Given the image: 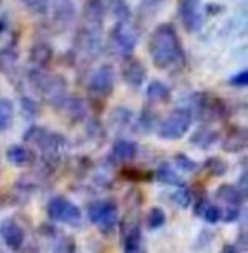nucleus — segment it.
<instances>
[{
	"label": "nucleus",
	"mask_w": 248,
	"mask_h": 253,
	"mask_svg": "<svg viewBox=\"0 0 248 253\" xmlns=\"http://www.w3.org/2000/svg\"><path fill=\"white\" fill-rule=\"evenodd\" d=\"M195 116L188 108H177L158 125V137L165 141H179L189 132Z\"/></svg>",
	"instance_id": "0eeeda50"
},
{
	"label": "nucleus",
	"mask_w": 248,
	"mask_h": 253,
	"mask_svg": "<svg viewBox=\"0 0 248 253\" xmlns=\"http://www.w3.org/2000/svg\"><path fill=\"white\" fill-rule=\"evenodd\" d=\"M174 163L181 172H186V173H195L196 170L199 169L198 162H195V160L189 158V156L182 155V153H179V155L174 156Z\"/></svg>",
	"instance_id": "c9c22d12"
},
{
	"label": "nucleus",
	"mask_w": 248,
	"mask_h": 253,
	"mask_svg": "<svg viewBox=\"0 0 248 253\" xmlns=\"http://www.w3.org/2000/svg\"><path fill=\"white\" fill-rule=\"evenodd\" d=\"M122 177L132 182H144V180H153V172H144V170L125 169L122 170Z\"/></svg>",
	"instance_id": "4c0bfd02"
},
{
	"label": "nucleus",
	"mask_w": 248,
	"mask_h": 253,
	"mask_svg": "<svg viewBox=\"0 0 248 253\" xmlns=\"http://www.w3.org/2000/svg\"><path fill=\"white\" fill-rule=\"evenodd\" d=\"M7 30H9V14H7V11L0 9V35L5 33Z\"/></svg>",
	"instance_id": "79ce46f5"
},
{
	"label": "nucleus",
	"mask_w": 248,
	"mask_h": 253,
	"mask_svg": "<svg viewBox=\"0 0 248 253\" xmlns=\"http://www.w3.org/2000/svg\"><path fill=\"white\" fill-rule=\"evenodd\" d=\"M115 82H116V71L111 64H101L92 71L91 78H89L87 90L92 99H99L104 101L115 90Z\"/></svg>",
	"instance_id": "6e6552de"
},
{
	"label": "nucleus",
	"mask_w": 248,
	"mask_h": 253,
	"mask_svg": "<svg viewBox=\"0 0 248 253\" xmlns=\"http://www.w3.org/2000/svg\"><path fill=\"white\" fill-rule=\"evenodd\" d=\"M167 224V213L160 207H151L146 213V227L149 231H158Z\"/></svg>",
	"instance_id": "473e14b6"
},
{
	"label": "nucleus",
	"mask_w": 248,
	"mask_h": 253,
	"mask_svg": "<svg viewBox=\"0 0 248 253\" xmlns=\"http://www.w3.org/2000/svg\"><path fill=\"white\" fill-rule=\"evenodd\" d=\"M120 73H122L123 82H125L132 90H139L144 85L146 77H148V70L143 64V61L134 56L123 57L122 66H120Z\"/></svg>",
	"instance_id": "ddd939ff"
},
{
	"label": "nucleus",
	"mask_w": 248,
	"mask_h": 253,
	"mask_svg": "<svg viewBox=\"0 0 248 253\" xmlns=\"http://www.w3.org/2000/svg\"><path fill=\"white\" fill-rule=\"evenodd\" d=\"M229 84L236 88H245L248 85V71L247 70L238 71L236 75H233V77L229 78Z\"/></svg>",
	"instance_id": "ea45409f"
},
{
	"label": "nucleus",
	"mask_w": 248,
	"mask_h": 253,
	"mask_svg": "<svg viewBox=\"0 0 248 253\" xmlns=\"http://www.w3.org/2000/svg\"><path fill=\"white\" fill-rule=\"evenodd\" d=\"M0 253H7V252H5V250H4V248H0Z\"/></svg>",
	"instance_id": "c03bdc74"
},
{
	"label": "nucleus",
	"mask_w": 248,
	"mask_h": 253,
	"mask_svg": "<svg viewBox=\"0 0 248 253\" xmlns=\"http://www.w3.org/2000/svg\"><path fill=\"white\" fill-rule=\"evenodd\" d=\"M195 213H196V217H201L203 220L208 222V224H217V222L222 220V208L215 203H210L205 198L196 201Z\"/></svg>",
	"instance_id": "393cba45"
},
{
	"label": "nucleus",
	"mask_w": 248,
	"mask_h": 253,
	"mask_svg": "<svg viewBox=\"0 0 248 253\" xmlns=\"http://www.w3.org/2000/svg\"><path fill=\"white\" fill-rule=\"evenodd\" d=\"M203 169L208 172V175L212 177H224L229 170V165L224 158L220 156H210L205 163H203Z\"/></svg>",
	"instance_id": "2f4dec72"
},
{
	"label": "nucleus",
	"mask_w": 248,
	"mask_h": 253,
	"mask_svg": "<svg viewBox=\"0 0 248 253\" xmlns=\"http://www.w3.org/2000/svg\"><path fill=\"white\" fill-rule=\"evenodd\" d=\"M0 73L4 75L18 90H21L23 75L19 68V52L14 43L2 47L0 49Z\"/></svg>",
	"instance_id": "f8f14e48"
},
{
	"label": "nucleus",
	"mask_w": 248,
	"mask_h": 253,
	"mask_svg": "<svg viewBox=\"0 0 248 253\" xmlns=\"http://www.w3.org/2000/svg\"><path fill=\"white\" fill-rule=\"evenodd\" d=\"M0 238L11 252H19L25 246L26 232L16 218H4L0 222Z\"/></svg>",
	"instance_id": "2eb2a0df"
},
{
	"label": "nucleus",
	"mask_w": 248,
	"mask_h": 253,
	"mask_svg": "<svg viewBox=\"0 0 248 253\" xmlns=\"http://www.w3.org/2000/svg\"><path fill=\"white\" fill-rule=\"evenodd\" d=\"M5 158L16 169H30V167H33L37 163L35 149L25 144H12L11 148H7Z\"/></svg>",
	"instance_id": "f3484780"
},
{
	"label": "nucleus",
	"mask_w": 248,
	"mask_h": 253,
	"mask_svg": "<svg viewBox=\"0 0 248 253\" xmlns=\"http://www.w3.org/2000/svg\"><path fill=\"white\" fill-rule=\"evenodd\" d=\"M52 253H77V245L71 236H59L54 243V252Z\"/></svg>",
	"instance_id": "e433bc0d"
},
{
	"label": "nucleus",
	"mask_w": 248,
	"mask_h": 253,
	"mask_svg": "<svg viewBox=\"0 0 248 253\" xmlns=\"http://www.w3.org/2000/svg\"><path fill=\"white\" fill-rule=\"evenodd\" d=\"M14 102L7 97H0V134H4L5 130L11 128L12 123H14Z\"/></svg>",
	"instance_id": "cd10ccee"
},
{
	"label": "nucleus",
	"mask_w": 248,
	"mask_h": 253,
	"mask_svg": "<svg viewBox=\"0 0 248 253\" xmlns=\"http://www.w3.org/2000/svg\"><path fill=\"white\" fill-rule=\"evenodd\" d=\"M153 179H156L160 184H165V186H174V187H182L186 186L184 179L179 175L174 170V167L170 163H161L156 169V172H153Z\"/></svg>",
	"instance_id": "bb28decb"
},
{
	"label": "nucleus",
	"mask_w": 248,
	"mask_h": 253,
	"mask_svg": "<svg viewBox=\"0 0 248 253\" xmlns=\"http://www.w3.org/2000/svg\"><path fill=\"white\" fill-rule=\"evenodd\" d=\"M87 217L104 234H111L120 220L118 205L113 200H96L87 207Z\"/></svg>",
	"instance_id": "39448f33"
},
{
	"label": "nucleus",
	"mask_w": 248,
	"mask_h": 253,
	"mask_svg": "<svg viewBox=\"0 0 248 253\" xmlns=\"http://www.w3.org/2000/svg\"><path fill=\"white\" fill-rule=\"evenodd\" d=\"M108 11L116 21H130V5L127 0H108Z\"/></svg>",
	"instance_id": "c756f323"
},
{
	"label": "nucleus",
	"mask_w": 248,
	"mask_h": 253,
	"mask_svg": "<svg viewBox=\"0 0 248 253\" xmlns=\"http://www.w3.org/2000/svg\"><path fill=\"white\" fill-rule=\"evenodd\" d=\"M139 155V146L137 142L129 139H118L113 142L111 151H109V162L111 163H129L137 158Z\"/></svg>",
	"instance_id": "a211bd4d"
},
{
	"label": "nucleus",
	"mask_w": 248,
	"mask_h": 253,
	"mask_svg": "<svg viewBox=\"0 0 248 253\" xmlns=\"http://www.w3.org/2000/svg\"><path fill=\"white\" fill-rule=\"evenodd\" d=\"M98 26L82 25V28L75 35V50L87 59H94L102 50V37Z\"/></svg>",
	"instance_id": "9d476101"
},
{
	"label": "nucleus",
	"mask_w": 248,
	"mask_h": 253,
	"mask_svg": "<svg viewBox=\"0 0 248 253\" xmlns=\"http://www.w3.org/2000/svg\"><path fill=\"white\" fill-rule=\"evenodd\" d=\"M54 21L61 26L66 28L68 25H71L75 19V4L73 0H54Z\"/></svg>",
	"instance_id": "b1692460"
},
{
	"label": "nucleus",
	"mask_w": 248,
	"mask_h": 253,
	"mask_svg": "<svg viewBox=\"0 0 248 253\" xmlns=\"http://www.w3.org/2000/svg\"><path fill=\"white\" fill-rule=\"evenodd\" d=\"M139 42V32L130 21H116L109 32V49L120 57L132 56Z\"/></svg>",
	"instance_id": "423d86ee"
},
{
	"label": "nucleus",
	"mask_w": 248,
	"mask_h": 253,
	"mask_svg": "<svg viewBox=\"0 0 248 253\" xmlns=\"http://www.w3.org/2000/svg\"><path fill=\"white\" fill-rule=\"evenodd\" d=\"M154 122H156V118H154V113L144 109L143 116H139V118H137V128H141L143 132H149V130H153Z\"/></svg>",
	"instance_id": "58836bf2"
},
{
	"label": "nucleus",
	"mask_w": 248,
	"mask_h": 253,
	"mask_svg": "<svg viewBox=\"0 0 248 253\" xmlns=\"http://www.w3.org/2000/svg\"><path fill=\"white\" fill-rule=\"evenodd\" d=\"M215 198L226 203V207H241L245 203L247 193L241 191L236 184H222V186L217 187Z\"/></svg>",
	"instance_id": "aec40b11"
},
{
	"label": "nucleus",
	"mask_w": 248,
	"mask_h": 253,
	"mask_svg": "<svg viewBox=\"0 0 248 253\" xmlns=\"http://www.w3.org/2000/svg\"><path fill=\"white\" fill-rule=\"evenodd\" d=\"M106 7L102 0H87L84 5V25L102 28Z\"/></svg>",
	"instance_id": "5701e85b"
},
{
	"label": "nucleus",
	"mask_w": 248,
	"mask_h": 253,
	"mask_svg": "<svg viewBox=\"0 0 248 253\" xmlns=\"http://www.w3.org/2000/svg\"><path fill=\"white\" fill-rule=\"evenodd\" d=\"M23 141L39 149L40 155H42V162L56 163V165L61 163V156H63V151L68 146L66 137L39 125L30 126L23 135Z\"/></svg>",
	"instance_id": "7ed1b4c3"
},
{
	"label": "nucleus",
	"mask_w": 248,
	"mask_h": 253,
	"mask_svg": "<svg viewBox=\"0 0 248 253\" xmlns=\"http://www.w3.org/2000/svg\"><path fill=\"white\" fill-rule=\"evenodd\" d=\"M191 115L199 118L201 122L212 123L229 116V106L219 95L208 92H196L191 97Z\"/></svg>",
	"instance_id": "20e7f679"
},
{
	"label": "nucleus",
	"mask_w": 248,
	"mask_h": 253,
	"mask_svg": "<svg viewBox=\"0 0 248 253\" xmlns=\"http://www.w3.org/2000/svg\"><path fill=\"white\" fill-rule=\"evenodd\" d=\"M123 241V253H148V246L143 238V229L137 218V213H129L125 220L120 224Z\"/></svg>",
	"instance_id": "1a4fd4ad"
},
{
	"label": "nucleus",
	"mask_w": 248,
	"mask_h": 253,
	"mask_svg": "<svg viewBox=\"0 0 248 253\" xmlns=\"http://www.w3.org/2000/svg\"><path fill=\"white\" fill-rule=\"evenodd\" d=\"M26 7V11L32 12L33 16H44L49 12L50 0H19Z\"/></svg>",
	"instance_id": "f704fd0d"
},
{
	"label": "nucleus",
	"mask_w": 248,
	"mask_h": 253,
	"mask_svg": "<svg viewBox=\"0 0 248 253\" xmlns=\"http://www.w3.org/2000/svg\"><path fill=\"white\" fill-rule=\"evenodd\" d=\"M179 18L186 32H199L203 26V11L199 0H179Z\"/></svg>",
	"instance_id": "4468645a"
},
{
	"label": "nucleus",
	"mask_w": 248,
	"mask_h": 253,
	"mask_svg": "<svg viewBox=\"0 0 248 253\" xmlns=\"http://www.w3.org/2000/svg\"><path fill=\"white\" fill-rule=\"evenodd\" d=\"M240 217H241V207H226V210H222L224 222H236Z\"/></svg>",
	"instance_id": "a19ab883"
},
{
	"label": "nucleus",
	"mask_w": 248,
	"mask_h": 253,
	"mask_svg": "<svg viewBox=\"0 0 248 253\" xmlns=\"http://www.w3.org/2000/svg\"><path fill=\"white\" fill-rule=\"evenodd\" d=\"M54 57V49L50 43L47 42H39L30 49V64L32 68H42V70H47V66L50 64Z\"/></svg>",
	"instance_id": "4be33fe9"
},
{
	"label": "nucleus",
	"mask_w": 248,
	"mask_h": 253,
	"mask_svg": "<svg viewBox=\"0 0 248 253\" xmlns=\"http://www.w3.org/2000/svg\"><path fill=\"white\" fill-rule=\"evenodd\" d=\"M109 122H111V125L115 128H127L134 122V113L130 109L123 108V106H118L109 115Z\"/></svg>",
	"instance_id": "c85d7f7f"
},
{
	"label": "nucleus",
	"mask_w": 248,
	"mask_h": 253,
	"mask_svg": "<svg viewBox=\"0 0 248 253\" xmlns=\"http://www.w3.org/2000/svg\"><path fill=\"white\" fill-rule=\"evenodd\" d=\"M57 111L61 115H64L68 120H71L73 123H80V122H85L89 118V104L84 101L82 97H77V95H68L64 99L63 104L57 108Z\"/></svg>",
	"instance_id": "dca6fc26"
},
{
	"label": "nucleus",
	"mask_w": 248,
	"mask_h": 253,
	"mask_svg": "<svg viewBox=\"0 0 248 253\" xmlns=\"http://www.w3.org/2000/svg\"><path fill=\"white\" fill-rule=\"evenodd\" d=\"M170 200L174 205H177L179 208H188L193 203V193L191 189H188L186 186L177 187L174 193L170 194Z\"/></svg>",
	"instance_id": "72a5a7b5"
},
{
	"label": "nucleus",
	"mask_w": 248,
	"mask_h": 253,
	"mask_svg": "<svg viewBox=\"0 0 248 253\" xmlns=\"http://www.w3.org/2000/svg\"><path fill=\"white\" fill-rule=\"evenodd\" d=\"M154 2H160V0H154Z\"/></svg>",
	"instance_id": "a18cd8bd"
},
{
	"label": "nucleus",
	"mask_w": 248,
	"mask_h": 253,
	"mask_svg": "<svg viewBox=\"0 0 248 253\" xmlns=\"http://www.w3.org/2000/svg\"><path fill=\"white\" fill-rule=\"evenodd\" d=\"M146 97L151 104H167L172 99V90L165 82L153 80L146 87Z\"/></svg>",
	"instance_id": "a878e982"
},
{
	"label": "nucleus",
	"mask_w": 248,
	"mask_h": 253,
	"mask_svg": "<svg viewBox=\"0 0 248 253\" xmlns=\"http://www.w3.org/2000/svg\"><path fill=\"white\" fill-rule=\"evenodd\" d=\"M47 215L50 220L59 222V224L73 225L78 224L82 218V210L71 200L64 196H54L47 203Z\"/></svg>",
	"instance_id": "9b49d317"
},
{
	"label": "nucleus",
	"mask_w": 248,
	"mask_h": 253,
	"mask_svg": "<svg viewBox=\"0 0 248 253\" xmlns=\"http://www.w3.org/2000/svg\"><path fill=\"white\" fill-rule=\"evenodd\" d=\"M148 52L158 70L174 71L184 66V49L174 25L161 23L153 30L148 40Z\"/></svg>",
	"instance_id": "f257e3e1"
},
{
	"label": "nucleus",
	"mask_w": 248,
	"mask_h": 253,
	"mask_svg": "<svg viewBox=\"0 0 248 253\" xmlns=\"http://www.w3.org/2000/svg\"><path fill=\"white\" fill-rule=\"evenodd\" d=\"M247 128L243 126H233L229 132L226 134V137L220 139V146L226 153H241L247 148Z\"/></svg>",
	"instance_id": "6ab92c4d"
},
{
	"label": "nucleus",
	"mask_w": 248,
	"mask_h": 253,
	"mask_svg": "<svg viewBox=\"0 0 248 253\" xmlns=\"http://www.w3.org/2000/svg\"><path fill=\"white\" fill-rule=\"evenodd\" d=\"M219 141H220L219 130H213L210 126H199L198 130L193 132L191 137H189V142H191L195 148L203 149V151L213 148Z\"/></svg>",
	"instance_id": "412c9836"
},
{
	"label": "nucleus",
	"mask_w": 248,
	"mask_h": 253,
	"mask_svg": "<svg viewBox=\"0 0 248 253\" xmlns=\"http://www.w3.org/2000/svg\"><path fill=\"white\" fill-rule=\"evenodd\" d=\"M220 253H241V252H240V250H238L234 245H226V246L222 248V252H220Z\"/></svg>",
	"instance_id": "37998d69"
},
{
	"label": "nucleus",
	"mask_w": 248,
	"mask_h": 253,
	"mask_svg": "<svg viewBox=\"0 0 248 253\" xmlns=\"http://www.w3.org/2000/svg\"><path fill=\"white\" fill-rule=\"evenodd\" d=\"M19 106H21L23 115H25L26 118H30V120H35V118H39V116L42 115V106H40V102L37 101L35 97L28 95V94L21 95V99H19Z\"/></svg>",
	"instance_id": "7c9ffc66"
},
{
	"label": "nucleus",
	"mask_w": 248,
	"mask_h": 253,
	"mask_svg": "<svg viewBox=\"0 0 248 253\" xmlns=\"http://www.w3.org/2000/svg\"><path fill=\"white\" fill-rule=\"evenodd\" d=\"M28 82H30V85L37 90V94H39L46 102H49L56 111H57V108L64 102V99L70 95V90H68V88H70L68 87V80L63 77V75L49 73V71L42 70V68H30Z\"/></svg>",
	"instance_id": "f03ea898"
}]
</instances>
